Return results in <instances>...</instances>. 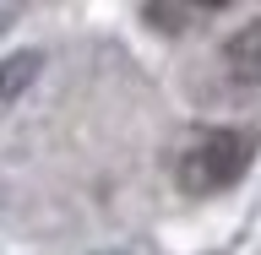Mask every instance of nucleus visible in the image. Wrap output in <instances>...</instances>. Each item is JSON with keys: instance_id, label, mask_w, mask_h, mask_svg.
<instances>
[{"instance_id": "3", "label": "nucleus", "mask_w": 261, "mask_h": 255, "mask_svg": "<svg viewBox=\"0 0 261 255\" xmlns=\"http://www.w3.org/2000/svg\"><path fill=\"white\" fill-rule=\"evenodd\" d=\"M38 65H44V60H38L33 49H28V54H11V60H0V103L22 93V87L38 76Z\"/></svg>"}, {"instance_id": "2", "label": "nucleus", "mask_w": 261, "mask_h": 255, "mask_svg": "<svg viewBox=\"0 0 261 255\" xmlns=\"http://www.w3.org/2000/svg\"><path fill=\"white\" fill-rule=\"evenodd\" d=\"M223 60H228V76L234 81H261V16H250L223 44Z\"/></svg>"}, {"instance_id": "4", "label": "nucleus", "mask_w": 261, "mask_h": 255, "mask_svg": "<svg viewBox=\"0 0 261 255\" xmlns=\"http://www.w3.org/2000/svg\"><path fill=\"white\" fill-rule=\"evenodd\" d=\"M11 16H16V11H11V6H0V27H11Z\"/></svg>"}, {"instance_id": "1", "label": "nucleus", "mask_w": 261, "mask_h": 255, "mask_svg": "<svg viewBox=\"0 0 261 255\" xmlns=\"http://www.w3.org/2000/svg\"><path fill=\"white\" fill-rule=\"evenodd\" d=\"M250 158H256V130L212 125L179 152V190L185 195H218L250 168Z\"/></svg>"}]
</instances>
